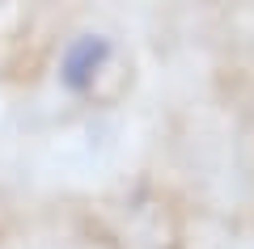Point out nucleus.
Listing matches in <instances>:
<instances>
[{
	"mask_svg": "<svg viewBox=\"0 0 254 249\" xmlns=\"http://www.w3.org/2000/svg\"><path fill=\"white\" fill-rule=\"evenodd\" d=\"M106 59H110V38H102V34H85V38H76V43L64 51L60 80H64L72 93H85L93 80H98V72L106 68Z\"/></svg>",
	"mask_w": 254,
	"mask_h": 249,
	"instance_id": "nucleus-1",
	"label": "nucleus"
}]
</instances>
